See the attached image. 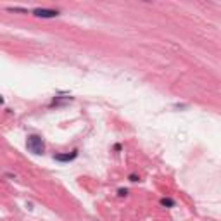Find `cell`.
Segmentation results:
<instances>
[{"instance_id":"obj_2","label":"cell","mask_w":221,"mask_h":221,"mask_svg":"<svg viewBox=\"0 0 221 221\" xmlns=\"http://www.w3.org/2000/svg\"><path fill=\"white\" fill-rule=\"evenodd\" d=\"M33 16L48 19V17H57V16H59V10H54V9H40V7H38V9L33 10Z\"/></svg>"},{"instance_id":"obj_6","label":"cell","mask_w":221,"mask_h":221,"mask_svg":"<svg viewBox=\"0 0 221 221\" xmlns=\"http://www.w3.org/2000/svg\"><path fill=\"white\" fill-rule=\"evenodd\" d=\"M118 193H119L121 197H125L126 193H128V190H126V188H119V190H118Z\"/></svg>"},{"instance_id":"obj_8","label":"cell","mask_w":221,"mask_h":221,"mask_svg":"<svg viewBox=\"0 0 221 221\" xmlns=\"http://www.w3.org/2000/svg\"><path fill=\"white\" fill-rule=\"evenodd\" d=\"M2 102H4V99H2V95H0V104H2Z\"/></svg>"},{"instance_id":"obj_4","label":"cell","mask_w":221,"mask_h":221,"mask_svg":"<svg viewBox=\"0 0 221 221\" xmlns=\"http://www.w3.org/2000/svg\"><path fill=\"white\" fill-rule=\"evenodd\" d=\"M161 204L166 206V207H174V200H173V199H168V197L161 199Z\"/></svg>"},{"instance_id":"obj_7","label":"cell","mask_w":221,"mask_h":221,"mask_svg":"<svg viewBox=\"0 0 221 221\" xmlns=\"http://www.w3.org/2000/svg\"><path fill=\"white\" fill-rule=\"evenodd\" d=\"M140 178L137 176V174H130V182H138Z\"/></svg>"},{"instance_id":"obj_5","label":"cell","mask_w":221,"mask_h":221,"mask_svg":"<svg viewBox=\"0 0 221 221\" xmlns=\"http://www.w3.org/2000/svg\"><path fill=\"white\" fill-rule=\"evenodd\" d=\"M9 12H21V14H28V9H23V7H7Z\"/></svg>"},{"instance_id":"obj_3","label":"cell","mask_w":221,"mask_h":221,"mask_svg":"<svg viewBox=\"0 0 221 221\" xmlns=\"http://www.w3.org/2000/svg\"><path fill=\"white\" fill-rule=\"evenodd\" d=\"M78 157V150H73L71 154H54V159L59 163H71Z\"/></svg>"},{"instance_id":"obj_1","label":"cell","mask_w":221,"mask_h":221,"mask_svg":"<svg viewBox=\"0 0 221 221\" xmlns=\"http://www.w3.org/2000/svg\"><path fill=\"white\" fill-rule=\"evenodd\" d=\"M26 147H28L29 152L40 155L45 152V144H43V138L40 135H29L26 138Z\"/></svg>"}]
</instances>
